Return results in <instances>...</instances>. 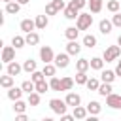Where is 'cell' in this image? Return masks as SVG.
<instances>
[{"instance_id": "1", "label": "cell", "mask_w": 121, "mask_h": 121, "mask_svg": "<svg viewBox=\"0 0 121 121\" xmlns=\"http://www.w3.org/2000/svg\"><path fill=\"white\" fill-rule=\"evenodd\" d=\"M121 57V45L117 43V45H108L106 49H104V55H102V59L106 60V62H113V60H117Z\"/></svg>"}, {"instance_id": "2", "label": "cell", "mask_w": 121, "mask_h": 121, "mask_svg": "<svg viewBox=\"0 0 121 121\" xmlns=\"http://www.w3.org/2000/svg\"><path fill=\"white\" fill-rule=\"evenodd\" d=\"M93 25V15L91 13H79L78 19H76V26L79 30H89Z\"/></svg>"}, {"instance_id": "3", "label": "cell", "mask_w": 121, "mask_h": 121, "mask_svg": "<svg viewBox=\"0 0 121 121\" xmlns=\"http://www.w3.org/2000/svg\"><path fill=\"white\" fill-rule=\"evenodd\" d=\"M49 108L53 110V113L62 115V113H66L68 104H66V100H60V98H51V100H49Z\"/></svg>"}, {"instance_id": "4", "label": "cell", "mask_w": 121, "mask_h": 121, "mask_svg": "<svg viewBox=\"0 0 121 121\" xmlns=\"http://www.w3.org/2000/svg\"><path fill=\"white\" fill-rule=\"evenodd\" d=\"M40 59H42L43 64L53 62V60H55V53H53V49H51L49 45H42V47H40Z\"/></svg>"}, {"instance_id": "5", "label": "cell", "mask_w": 121, "mask_h": 121, "mask_svg": "<svg viewBox=\"0 0 121 121\" xmlns=\"http://www.w3.org/2000/svg\"><path fill=\"white\" fill-rule=\"evenodd\" d=\"M53 62L57 64V68H66L70 64V53H57Z\"/></svg>"}, {"instance_id": "6", "label": "cell", "mask_w": 121, "mask_h": 121, "mask_svg": "<svg viewBox=\"0 0 121 121\" xmlns=\"http://www.w3.org/2000/svg\"><path fill=\"white\" fill-rule=\"evenodd\" d=\"M2 60L8 64V62H11V60H15V47L13 45H6L4 49H2Z\"/></svg>"}, {"instance_id": "7", "label": "cell", "mask_w": 121, "mask_h": 121, "mask_svg": "<svg viewBox=\"0 0 121 121\" xmlns=\"http://www.w3.org/2000/svg\"><path fill=\"white\" fill-rule=\"evenodd\" d=\"M106 104L110 106V108H121V95H115V93H110L108 96H106Z\"/></svg>"}, {"instance_id": "8", "label": "cell", "mask_w": 121, "mask_h": 121, "mask_svg": "<svg viewBox=\"0 0 121 121\" xmlns=\"http://www.w3.org/2000/svg\"><path fill=\"white\" fill-rule=\"evenodd\" d=\"M78 15H79V9H78L76 6H72V4H68V6L64 8V17H66V19H70V21H74V19H78Z\"/></svg>"}, {"instance_id": "9", "label": "cell", "mask_w": 121, "mask_h": 121, "mask_svg": "<svg viewBox=\"0 0 121 121\" xmlns=\"http://www.w3.org/2000/svg\"><path fill=\"white\" fill-rule=\"evenodd\" d=\"M79 51H81V45L78 43V40H68V43H66V53H70V55H79Z\"/></svg>"}, {"instance_id": "10", "label": "cell", "mask_w": 121, "mask_h": 121, "mask_svg": "<svg viewBox=\"0 0 121 121\" xmlns=\"http://www.w3.org/2000/svg\"><path fill=\"white\" fill-rule=\"evenodd\" d=\"M21 70H23V66H21L17 60L8 62V66H6V72H8V74H11V76H19V74H21Z\"/></svg>"}, {"instance_id": "11", "label": "cell", "mask_w": 121, "mask_h": 121, "mask_svg": "<svg viewBox=\"0 0 121 121\" xmlns=\"http://www.w3.org/2000/svg\"><path fill=\"white\" fill-rule=\"evenodd\" d=\"M23 93H25L23 87H9V89H8V98L15 102V100H19V98L23 96Z\"/></svg>"}, {"instance_id": "12", "label": "cell", "mask_w": 121, "mask_h": 121, "mask_svg": "<svg viewBox=\"0 0 121 121\" xmlns=\"http://www.w3.org/2000/svg\"><path fill=\"white\" fill-rule=\"evenodd\" d=\"M117 78L115 70H100V79L106 83H113V79Z\"/></svg>"}, {"instance_id": "13", "label": "cell", "mask_w": 121, "mask_h": 121, "mask_svg": "<svg viewBox=\"0 0 121 121\" xmlns=\"http://www.w3.org/2000/svg\"><path fill=\"white\" fill-rule=\"evenodd\" d=\"M64 100H66V104H68V106L76 108V106H79V102H81V96H79L78 93H68Z\"/></svg>"}, {"instance_id": "14", "label": "cell", "mask_w": 121, "mask_h": 121, "mask_svg": "<svg viewBox=\"0 0 121 121\" xmlns=\"http://www.w3.org/2000/svg\"><path fill=\"white\" fill-rule=\"evenodd\" d=\"M19 9H21V4L17 0H11V2L6 4V13H9V15H17Z\"/></svg>"}, {"instance_id": "15", "label": "cell", "mask_w": 121, "mask_h": 121, "mask_svg": "<svg viewBox=\"0 0 121 121\" xmlns=\"http://www.w3.org/2000/svg\"><path fill=\"white\" fill-rule=\"evenodd\" d=\"M36 28V21H32V19H23L21 21V30L26 34V32H32Z\"/></svg>"}, {"instance_id": "16", "label": "cell", "mask_w": 121, "mask_h": 121, "mask_svg": "<svg viewBox=\"0 0 121 121\" xmlns=\"http://www.w3.org/2000/svg\"><path fill=\"white\" fill-rule=\"evenodd\" d=\"M98 28H100V32L106 36V34H110V32H112V28H113V23H112V21H108V19H102V21L98 23Z\"/></svg>"}, {"instance_id": "17", "label": "cell", "mask_w": 121, "mask_h": 121, "mask_svg": "<svg viewBox=\"0 0 121 121\" xmlns=\"http://www.w3.org/2000/svg\"><path fill=\"white\" fill-rule=\"evenodd\" d=\"M34 21H36V28H38V30H43V28L49 25V17H47L45 13H43V15H38Z\"/></svg>"}, {"instance_id": "18", "label": "cell", "mask_w": 121, "mask_h": 121, "mask_svg": "<svg viewBox=\"0 0 121 121\" xmlns=\"http://www.w3.org/2000/svg\"><path fill=\"white\" fill-rule=\"evenodd\" d=\"M100 110H102V106H100V102H96V100H91V102L87 104V112H89L91 115H98Z\"/></svg>"}, {"instance_id": "19", "label": "cell", "mask_w": 121, "mask_h": 121, "mask_svg": "<svg viewBox=\"0 0 121 121\" xmlns=\"http://www.w3.org/2000/svg\"><path fill=\"white\" fill-rule=\"evenodd\" d=\"M13 78H15V76H11V74H8V72H6V76H2V78H0V85H2L4 89L13 87Z\"/></svg>"}, {"instance_id": "20", "label": "cell", "mask_w": 121, "mask_h": 121, "mask_svg": "<svg viewBox=\"0 0 121 121\" xmlns=\"http://www.w3.org/2000/svg\"><path fill=\"white\" fill-rule=\"evenodd\" d=\"M100 96H108L110 93H113V89H112V83H106V81H102L100 83V87H98V91H96Z\"/></svg>"}, {"instance_id": "21", "label": "cell", "mask_w": 121, "mask_h": 121, "mask_svg": "<svg viewBox=\"0 0 121 121\" xmlns=\"http://www.w3.org/2000/svg\"><path fill=\"white\" fill-rule=\"evenodd\" d=\"M78 34H79V28H78V26H68V28L64 30L66 40H78Z\"/></svg>"}, {"instance_id": "22", "label": "cell", "mask_w": 121, "mask_h": 121, "mask_svg": "<svg viewBox=\"0 0 121 121\" xmlns=\"http://www.w3.org/2000/svg\"><path fill=\"white\" fill-rule=\"evenodd\" d=\"M25 38H26V45H36V43L40 42V34L34 32V30H32V32H26Z\"/></svg>"}, {"instance_id": "23", "label": "cell", "mask_w": 121, "mask_h": 121, "mask_svg": "<svg viewBox=\"0 0 121 121\" xmlns=\"http://www.w3.org/2000/svg\"><path fill=\"white\" fill-rule=\"evenodd\" d=\"M11 45H13L15 49H21V47H25V45H26V38H23V36H19V34H17V36H13V38H11Z\"/></svg>"}, {"instance_id": "24", "label": "cell", "mask_w": 121, "mask_h": 121, "mask_svg": "<svg viewBox=\"0 0 121 121\" xmlns=\"http://www.w3.org/2000/svg\"><path fill=\"white\" fill-rule=\"evenodd\" d=\"M106 9H108V11H112V13H115V11H121V2H119V0H108V4H106Z\"/></svg>"}, {"instance_id": "25", "label": "cell", "mask_w": 121, "mask_h": 121, "mask_svg": "<svg viewBox=\"0 0 121 121\" xmlns=\"http://www.w3.org/2000/svg\"><path fill=\"white\" fill-rule=\"evenodd\" d=\"M83 45L89 47V49H93V47L96 45V36H93V34H85V36H83Z\"/></svg>"}, {"instance_id": "26", "label": "cell", "mask_w": 121, "mask_h": 121, "mask_svg": "<svg viewBox=\"0 0 121 121\" xmlns=\"http://www.w3.org/2000/svg\"><path fill=\"white\" fill-rule=\"evenodd\" d=\"M89 62H91V68H93V70H102L106 60H104V59H100V57H93Z\"/></svg>"}, {"instance_id": "27", "label": "cell", "mask_w": 121, "mask_h": 121, "mask_svg": "<svg viewBox=\"0 0 121 121\" xmlns=\"http://www.w3.org/2000/svg\"><path fill=\"white\" fill-rule=\"evenodd\" d=\"M23 70L28 72V74H32V72L36 70V60H34V59H26V60L23 62Z\"/></svg>"}, {"instance_id": "28", "label": "cell", "mask_w": 121, "mask_h": 121, "mask_svg": "<svg viewBox=\"0 0 121 121\" xmlns=\"http://www.w3.org/2000/svg\"><path fill=\"white\" fill-rule=\"evenodd\" d=\"M76 68H78L79 72H87V70L91 68V62H89V59H79V60L76 62Z\"/></svg>"}, {"instance_id": "29", "label": "cell", "mask_w": 121, "mask_h": 121, "mask_svg": "<svg viewBox=\"0 0 121 121\" xmlns=\"http://www.w3.org/2000/svg\"><path fill=\"white\" fill-rule=\"evenodd\" d=\"M47 78H53L55 76V72H57V64H51V62H47V64H43V70H42Z\"/></svg>"}, {"instance_id": "30", "label": "cell", "mask_w": 121, "mask_h": 121, "mask_svg": "<svg viewBox=\"0 0 121 121\" xmlns=\"http://www.w3.org/2000/svg\"><path fill=\"white\" fill-rule=\"evenodd\" d=\"M49 85H51V91H62V79H59L57 76L49 79Z\"/></svg>"}, {"instance_id": "31", "label": "cell", "mask_w": 121, "mask_h": 121, "mask_svg": "<svg viewBox=\"0 0 121 121\" xmlns=\"http://www.w3.org/2000/svg\"><path fill=\"white\" fill-rule=\"evenodd\" d=\"M87 113H89V112H87V108H83V106H76V108H74V117H76V119H85Z\"/></svg>"}, {"instance_id": "32", "label": "cell", "mask_w": 121, "mask_h": 121, "mask_svg": "<svg viewBox=\"0 0 121 121\" xmlns=\"http://www.w3.org/2000/svg\"><path fill=\"white\" fill-rule=\"evenodd\" d=\"M85 87H87L89 91H98V87H100V81H98L96 78H89V79H87V83H85Z\"/></svg>"}, {"instance_id": "33", "label": "cell", "mask_w": 121, "mask_h": 121, "mask_svg": "<svg viewBox=\"0 0 121 121\" xmlns=\"http://www.w3.org/2000/svg\"><path fill=\"white\" fill-rule=\"evenodd\" d=\"M38 104H40V93L38 91L28 93V106H38Z\"/></svg>"}, {"instance_id": "34", "label": "cell", "mask_w": 121, "mask_h": 121, "mask_svg": "<svg viewBox=\"0 0 121 121\" xmlns=\"http://www.w3.org/2000/svg\"><path fill=\"white\" fill-rule=\"evenodd\" d=\"M26 106H28V102H23V100L19 98V100H15V104H13V112H15V113H23V112L26 110Z\"/></svg>"}, {"instance_id": "35", "label": "cell", "mask_w": 121, "mask_h": 121, "mask_svg": "<svg viewBox=\"0 0 121 121\" xmlns=\"http://www.w3.org/2000/svg\"><path fill=\"white\" fill-rule=\"evenodd\" d=\"M89 9L91 13H98L102 9V0H89Z\"/></svg>"}, {"instance_id": "36", "label": "cell", "mask_w": 121, "mask_h": 121, "mask_svg": "<svg viewBox=\"0 0 121 121\" xmlns=\"http://www.w3.org/2000/svg\"><path fill=\"white\" fill-rule=\"evenodd\" d=\"M21 87H23V91H25V93H32V91H36V83H34L32 79L23 81V83H21Z\"/></svg>"}, {"instance_id": "37", "label": "cell", "mask_w": 121, "mask_h": 121, "mask_svg": "<svg viewBox=\"0 0 121 121\" xmlns=\"http://www.w3.org/2000/svg\"><path fill=\"white\" fill-rule=\"evenodd\" d=\"M49 89H51V85H49L45 79H42V81H38V83H36V91H38L40 95H42V93H47Z\"/></svg>"}, {"instance_id": "38", "label": "cell", "mask_w": 121, "mask_h": 121, "mask_svg": "<svg viewBox=\"0 0 121 121\" xmlns=\"http://www.w3.org/2000/svg\"><path fill=\"white\" fill-rule=\"evenodd\" d=\"M87 79H89V78H87V72H79V70H78V74H76V83H78V85H85Z\"/></svg>"}, {"instance_id": "39", "label": "cell", "mask_w": 121, "mask_h": 121, "mask_svg": "<svg viewBox=\"0 0 121 121\" xmlns=\"http://www.w3.org/2000/svg\"><path fill=\"white\" fill-rule=\"evenodd\" d=\"M74 81H76V79H72V78H68V76L62 78V91H70V89L74 87Z\"/></svg>"}, {"instance_id": "40", "label": "cell", "mask_w": 121, "mask_h": 121, "mask_svg": "<svg viewBox=\"0 0 121 121\" xmlns=\"http://www.w3.org/2000/svg\"><path fill=\"white\" fill-rule=\"evenodd\" d=\"M30 79H32L34 83H38V81L45 79V74H43V72H38V70H34V72L30 74Z\"/></svg>"}, {"instance_id": "41", "label": "cell", "mask_w": 121, "mask_h": 121, "mask_svg": "<svg viewBox=\"0 0 121 121\" xmlns=\"http://www.w3.org/2000/svg\"><path fill=\"white\" fill-rule=\"evenodd\" d=\"M59 13V9L53 6V2H49L47 6H45V15H57Z\"/></svg>"}, {"instance_id": "42", "label": "cell", "mask_w": 121, "mask_h": 121, "mask_svg": "<svg viewBox=\"0 0 121 121\" xmlns=\"http://www.w3.org/2000/svg\"><path fill=\"white\" fill-rule=\"evenodd\" d=\"M70 4H72V6H76L78 9H83L85 6H89V2H87V0H70Z\"/></svg>"}, {"instance_id": "43", "label": "cell", "mask_w": 121, "mask_h": 121, "mask_svg": "<svg viewBox=\"0 0 121 121\" xmlns=\"http://www.w3.org/2000/svg\"><path fill=\"white\" fill-rule=\"evenodd\" d=\"M112 23H113V26L121 28V11H115V13H113V17H112Z\"/></svg>"}, {"instance_id": "44", "label": "cell", "mask_w": 121, "mask_h": 121, "mask_svg": "<svg viewBox=\"0 0 121 121\" xmlns=\"http://www.w3.org/2000/svg\"><path fill=\"white\" fill-rule=\"evenodd\" d=\"M53 2V6L59 9V11H64V8H66V4H64V0H51Z\"/></svg>"}, {"instance_id": "45", "label": "cell", "mask_w": 121, "mask_h": 121, "mask_svg": "<svg viewBox=\"0 0 121 121\" xmlns=\"http://www.w3.org/2000/svg\"><path fill=\"white\" fill-rule=\"evenodd\" d=\"M60 119H62V121H72V119H76V117H74V113H72V115H68V113H62V115H60Z\"/></svg>"}, {"instance_id": "46", "label": "cell", "mask_w": 121, "mask_h": 121, "mask_svg": "<svg viewBox=\"0 0 121 121\" xmlns=\"http://www.w3.org/2000/svg\"><path fill=\"white\" fill-rule=\"evenodd\" d=\"M115 74H117V76L121 78V57L117 59V66H115Z\"/></svg>"}, {"instance_id": "47", "label": "cell", "mask_w": 121, "mask_h": 121, "mask_svg": "<svg viewBox=\"0 0 121 121\" xmlns=\"http://www.w3.org/2000/svg\"><path fill=\"white\" fill-rule=\"evenodd\" d=\"M15 121H26V115H25V112H23V113H17V115H15Z\"/></svg>"}, {"instance_id": "48", "label": "cell", "mask_w": 121, "mask_h": 121, "mask_svg": "<svg viewBox=\"0 0 121 121\" xmlns=\"http://www.w3.org/2000/svg\"><path fill=\"white\" fill-rule=\"evenodd\" d=\"M17 2H19V4H21V6H26V4H28V2H30V0H17Z\"/></svg>"}, {"instance_id": "49", "label": "cell", "mask_w": 121, "mask_h": 121, "mask_svg": "<svg viewBox=\"0 0 121 121\" xmlns=\"http://www.w3.org/2000/svg\"><path fill=\"white\" fill-rule=\"evenodd\" d=\"M117 43H119V45H121V34H119V38H117Z\"/></svg>"}, {"instance_id": "50", "label": "cell", "mask_w": 121, "mask_h": 121, "mask_svg": "<svg viewBox=\"0 0 121 121\" xmlns=\"http://www.w3.org/2000/svg\"><path fill=\"white\" fill-rule=\"evenodd\" d=\"M2 2H4V4H8V2H11V0H2Z\"/></svg>"}, {"instance_id": "51", "label": "cell", "mask_w": 121, "mask_h": 121, "mask_svg": "<svg viewBox=\"0 0 121 121\" xmlns=\"http://www.w3.org/2000/svg\"><path fill=\"white\" fill-rule=\"evenodd\" d=\"M119 110H121V108H119Z\"/></svg>"}]
</instances>
